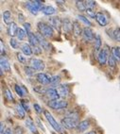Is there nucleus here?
I'll list each match as a JSON object with an SVG mask.
<instances>
[{
  "label": "nucleus",
  "instance_id": "nucleus-13",
  "mask_svg": "<svg viewBox=\"0 0 120 134\" xmlns=\"http://www.w3.org/2000/svg\"><path fill=\"white\" fill-rule=\"evenodd\" d=\"M46 96H47L50 100H57V99H60V97H61L59 93H58V91L55 88H48Z\"/></svg>",
  "mask_w": 120,
  "mask_h": 134
},
{
  "label": "nucleus",
  "instance_id": "nucleus-36",
  "mask_svg": "<svg viewBox=\"0 0 120 134\" xmlns=\"http://www.w3.org/2000/svg\"><path fill=\"white\" fill-rule=\"evenodd\" d=\"M108 64L112 68H114L115 65H116V60H115V58L112 54H110V56L108 58Z\"/></svg>",
  "mask_w": 120,
  "mask_h": 134
},
{
  "label": "nucleus",
  "instance_id": "nucleus-17",
  "mask_svg": "<svg viewBox=\"0 0 120 134\" xmlns=\"http://www.w3.org/2000/svg\"><path fill=\"white\" fill-rule=\"evenodd\" d=\"M62 26H63V29L64 32L69 33L70 31H73V23H71V21L69 19H67V18L63 20Z\"/></svg>",
  "mask_w": 120,
  "mask_h": 134
},
{
  "label": "nucleus",
  "instance_id": "nucleus-30",
  "mask_svg": "<svg viewBox=\"0 0 120 134\" xmlns=\"http://www.w3.org/2000/svg\"><path fill=\"white\" fill-rule=\"evenodd\" d=\"M112 55L115 58L116 60H120V47L119 46H115L112 49Z\"/></svg>",
  "mask_w": 120,
  "mask_h": 134
},
{
  "label": "nucleus",
  "instance_id": "nucleus-25",
  "mask_svg": "<svg viewBox=\"0 0 120 134\" xmlns=\"http://www.w3.org/2000/svg\"><path fill=\"white\" fill-rule=\"evenodd\" d=\"M2 18H3V21H4V23L9 26V25L12 23V14H10V10H5V12H3Z\"/></svg>",
  "mask_w": 120,
  "mask_h": 134
},
{
  "label": "nucleus",
  "instance_id": "nucleus-1",
  "mask_svg": "<svg viewBox=\"0 0 120 134\" xmlns=\"http://www.w3.org/2000/svg\"><path fill=\"white\" fill-rule=\"evenodd\" d=\"M39 32L43 35L45 38H51L54 35V29L49 24H46L45 22H39L37 24Z\"/></svg>",
  "mask_w": 120,
  "mask_h": 134
},
{
  "label": "nucleus",
  "instance_id": "nucleus-3",
  "mask_svg": "<svg viewBox=\"0 0 120 134\" xmlns=\"http://www.w3.org/2000/svg\"><path fill=\"white\" fill-rule=\"evenodd\" d=\"M43 115H45V117H46V120L48 121L49 125H50L53 129H55L56 131L62 132V127H61V125L58 124V122L54 119V117L52 116V114H51L48 110H43Z\"/></svg>",
  "mask_w": 120,
  "mask_h": 134
},
{
  "label": "nucleus",
  "instance_id": "nucleus-8",
  "mask_svg": "<svg viewBox=\"0 0 120 134\" xmlns=\"http://www.w3.org/2000/svg\"><path fill=\"white\" fill-rule=\"evenodd\" d=\"M82 37L86 42H93L96 38V35L94 34V31L90 27H85L82 30Z\"/></svg>",
  "mask_w": 120,
  "mask_h": 134
},
{
  "label": "nucleus",
  "instance_id": "nucleus-42",
  "mask_svg": "<svg viewBox=\"0 0 120 134\" xmlns=\"http://www.w3.org/2000/svg\"><path fill=\"white\" fill-rule=\"evenodd\" d=\"M21 105L22 107L25 109V110H29V101L26 99H21Z\"/></svg>",
  "mask_w": 120,
  "mask_h": 134
},
{
  "label": "nucleus",
  "instance_id": "nucleus-5",
  "mask_svg": "<svg viewBox=\"0 0 120 134\" xmlns=\"http://www.w3.org/2000/svg\"><path fill=\"white\" fill-rule=\"evenodd\" d=\"M67 102L64 100H61V99H57V100H49L47 103V106L49 108L53 109V110H63L67 107Z\"/></svg>",
  "mask_w": 120,
  "mask_h": 134
},
{
  "label": "nucleus",
  "instance_id": "nucleus-10",
  "mask_svg": "<svg viewBox=\"0 0 120 134\" xmlns=\"http://www.w3.org/2000/svg\"><path fill=\"white\" fill-rule=\"evenodd\" d=\"M36 36L37 38H38V41H39V44H40V46H41L43 49H46V50H49V47H50V44H49V43H48L47 41L46 40V38L42 35L40 32H37Z\"/></svg>",
  "mask_w": 120,
  "mask_h": 134
},
{
  "label": "nucleus",
  "instance_id": "nucleus-27",
  "mask_svg": "<svg viewBox=\"0 0 120 134\" xmlns=\"http://www.w3.org/2000/svg\"><path fill=\"white\" fill-rule=\"evenodd\" d=\"M101 44H102V42H101V38L99 34L96 35V38H95V50L96 51H100L101 49Z\"/></svg>",
  "mask_w": 120,
  "mask_h": 134
},
{
  "label": "nucleus",
  "instance_id": "nucleus-7",
  "mask_svg": "<svg viewBox=\"0 0 120 134\" xmlns=\"http://www.w3.org/2000/svg\"><path fill=\"white\" fill-rule=\"evenodd\" d=\"M109 51L106 47L102 48L97 54V62L100 65L106 64V62H108V58H109Z\"/></svg>",
  "mask_w": 120,
  "mask_h": 134
},
{
  "label": "nucleus",
  "instance_id": "nucleus-47",
  "mask_svg": "<svg viewBox=\"0 0 120 134\" xmlns=\"http://www.w3.org/2000/svg\"><path fill=\"white\" fill-rule=\"evenodd\" d=\"M0 46H1V49H0V52H1V57H3V54H4V51H5V47H4V44H3L2 40L0 41Z\"/></svg>",
  "mask_w": 120,
  "mask_h": 134
},
{
  "label": "nucleus",
  "instance_id": "nucleus-35",
  "mask_svg": "<svg viewBox=\"0 0 120 134\" xmlns=\"http://www.w3.org/2000/svg\"><path fill=\"white\" fill-rule=\"evenodd\" d=\"M77 18L79 20L80 22H82L84 25H86L87 26H92V23L90 21H89V19H87L86 17L83 16V15H78Z\"/></svg>",
  "mask_w": 120,
  "mask_h": 134
},
{
  "label": "nucleus",
  "instance_id": "nucleus-6",
  "mask_svg": "<svg viewBox=\"0 0 120 134\" xmlns=\"http://www.w3.org/2000/svg\"><path fill=\"white\" fill-rule=\"evenodd\" d=\"M29 66H31L32 68L36 70V71H43L45 69V62H43L42 60L40 59H36V58H32L29 60Z\"/></svg>",
  "mask_w": 120,
  "mask_h": 134
},
{
  "label": "nucleus",
  "instance_id": "nucleus-29",
  "mask_svg": "<svg viewBox=\"0 0 120 134\" xmlns=\"http://www.w3.org/2000/svg\"><path fill=\"white\" fill-rule=\"evenodd\" d=\"M60 82H61V77L60 76H53V77H51L50 79V84L52 85V86H59L60 85Z\"/></svg>",
  "mask_w": 120,
  "mask_h": 134
},
{
  "label": "nucleus",
  "instance_id": "nucleus-16",
  "mask_svg": "<svg viewBox=\"0 0 120 134\" xmlns=\"http://www.w3.org/2000/svg\"><path fill=\"white\" fill-rule=\"evenodd\" d=\"M56 90L58 91L61 97H66L69 94V89L66 85H59L57 86Z\"/></svg>",
  "mask_w": 120,
  "mask_h": 134
},
{
  "label": "nucleus",
  "instance_id": "nucleus-41",
  "mask_svg": "<svg viewBox=\"0 0 120 134\" xmlns=\"http://www.w3.org/2000/svg\"><path fill=\"white\" fill-rule=\"evenodd\" d=\"M32 51H33V53L35 55H41L42 52H43V48L40 46H34V47H32Z\"/></svg>",
  "mask_w": 120,
  "mask_h": 134
},
{
  "label": "nucleus",
  "instance_id": "nucleus-51",
  "mask_svg": "<svg viewBox=\"0 0 120 134\" xmlns=\"http://www.w3.org/2000/svg\"><path fill=\"white\" fill-rule=\"evenodd\" d=\"M85 134H96L95 131H90V132H87V133H85Z\"/></svg>",
  "mask_w": 120,
  "mask_h": 134
},
{
  "label": "nucleus",
  "instance_id": "nucleus-45",
  "mask_svg": "<svg viewBox=\"0 0 120 134\" xmlns=\"http://www.w3.org/2000/svg\"><path fill=\"white\" fill-rule=\"evenodd\" d=\"M33 107H34V110H35V111H36L37 113H42V111H43V109H42V107L39 105V104L35 103L33 105Z\"/></svg>",
  "mask_w": 120,
  "mask_h": 134
},
{
  "label": "nucleus",
  "instance_id": "nucleus-12",
  "mask_svg": "<svg viewBox=\"0 0 120 134\" xmlns=\"http://www.w3.org/2000/svg\"><path fill=\"white\" fill-rule=\"evenodd\" d=\"M18 26H17L16 23H14V22H12L9 26H7V33L8 35H10L12 38H13L14 36H16L17 34V31H18Z\"/></svg>",
  "mask_w": 120,
  "mask_h": 134
},
{
  "label": "nucleus",
  "instance_id": "nucleus-37",
  "mask_svg": "<svg viewBox=\"0 0 120 134\" xmlns=\"http://www.w3.org/2000/svg\"><path fill=\"white\" fill-rule=\"evenodd\" d=\"M84 4H85V7L86 9H94L96 5V1H93V0H87V1H84Z\"/></svg>",
  "mask_w": 120,
  "mask_h": 134
},
{
  "label": "nucleus",
  "instance_id": "nucleus-14",
  "mask_svg": "<svg viewBox=\"0 0 120 134\" xmlns=\"http://www.w3.org/2000/svg\"><path fill=\"white\" fill-rule=\"evenodd\" d=\"M0 63H1L0 67H1V76H2L3 71L9 72L10 70V62H9V60H8L7 59H5L4 57L0 58Z\"/></svg>",
  "mask_w": 120,
  "mask_h": 134
},
{
  "label": "nucleus",
  "instance_id": "nucleus-48",
  "mask_svg": "<svg viewBox=\"0 0 120 134\" xmlns=\"http://www.w3.org/2000/svg\"><path fill=\"white\" fill-rule=\"evenodd\" d=\"M23 133V129H21V127H17L16 129H15V134H22Z\"/></svg>",
  "mask_w": 120,
  "mask_h": 134
},
{
  "label": "nucleus",
  "instance_id": "nucleus-40",
  "mask_svg": "<svg viewBox=\"0 0 120 134\" xmlns=\"http://www.w3.org/2000/svg\"><path fill=\"white\" fill-rule=\"evenodd\" d=\"M16 56H17V60H19V62H21V63H25V62H26V57H25V55L23 54V53L18 52L16 54Z\"/></svg>",
  "mask_w": 120,
  "mask_h": 134
},
{
  "label": "nucleus",
  "instance_id": "nucleus-28",
  "mask_svg": "<svg viewBox=\"0 0 120 134\" xmlns=\"http://www.w3.org/2000/svg\"><path fill=\"white\" fill-rule=\"evenodd\" d=\"M14 90H15V92H16V93L19 96H25V93H26V89H25L24 87H22V86H20V85H18V84H15V85H14Z\"/></svg>",
  "mask_w": 120,
  "mask_h": 134
},
{
  "label": "nucleus",
  "instance_id": "nucleus-4",
  "mask_svg": "<svg viewBox=\"0 0 120 134\" xmlns=\"http://www.w3.org/2000/svg\"><path fill=\"white\" fill-rule=\"evenodd\" d=\"M61 123H62L63 127H65V129H77L78 125L79 124L78 119H73V118H68V117L63 118L62 121H61Z\"/></svg>",
  "mask_w": 120,
  "mask_h": 134
},
{
  "label": "nucleus",
  "instance_id": "nucleus-24",
  "mask_svg": "<svg viewBox=\"0 0 120 134\" xmlns=\"http://www.w3.org/2000/svg\"><path fill=\"white\" fill-rule=\"evenodd\" d=\"M15 111H16L17 115L19 116V118H21V119L25 118L26 110H25V109L22 107L21 104H16V105H15Z\"/></svg>",
  "mask_w": 120,
  "mask_h": 134
},
{
  "label": "nucleus",
  "instance_id": "nucleus-43",
  "mask_svg": "<svg viewBox=\"0 0 120 134\" xmlns=\"http://www.w3.org/2000/svg\"><path fill=\"white\" fill-rule=\"evenodd\" d=\"M85 12L87 13V15H88V16H90L91 18H95V19H96V13L94 12V10H92V9H87Z\"/></svg>",
  "mask_w": 120,
  "mask_h": 134
},
{
  "label": "nucleus",
  "instance_id": "nucleus-15",
  "mask_svg": "<svg viewBox=\"0 0 120 134\" xmlns=\"http://www.w3.org/2000/svg\"><path fill=\"white\" fill-rule=\"evenodd\" d=\"M62 24H63V21H62L59 17H50V18H49V25H50L51 26H54L58 30L61 29Z\"/></svg>",
  "mask_w": 120,
  "mask_h": 134
},
{
  "label": "nucleus",
  "instance_id": "nucleus-32",
  "mask_svg": "<svg viewBox=\"0 0 120 134\" xmlns=\"http://www.w3.org/2000/svg\"><path fill=\"white\" fill-rule=\"evenodd\" d=\"M112 38L120 43V27H116L113 29V33H112Z\"/></svg>",
  "mask_w": 120,
  "mask_h": 134
},
{
  "label": "nucleus",
  "instance_id": "nucleus-11",
  "mask_svg": "<svg viewBox=\"0 0 120 134\" xmlns=\"http://www.w3.org/2000/svg\"><path fill=\"white\" fill-rule=\"evenodd\" d=\"M96 21L101 26H105L108 25V18L103 12H96Z\"/></svg>",
  "mask_w": 120,
  "mask_h": 134
},
{
  "label": "nucleus",
  "instance_id": "nucleus-33",
  "mask_svg": "<svg viewBox=\"0 0 120 134\" xmlns=\"http://www.w3.org/2000/svg\"><path fill=\"white\" fill-rule=\"evenodd\" d=\"M76 7L79 12H86V7L84 4V1H76Z\"/></svg>",
  "mask_w": 120,
  "mask_h": 134
},
{
  "label": "nucleus",
  "instance_id": "nucleus-49",
  "mask_svg": "<svg viewBox=\"0 0 120 134\" xmlns=\"http://www.w3.org/2000/svg\"><path fill=\"white\" fill-rule=\"evenodd\" d=\"M5 134H13V131L12 130L10 127H8V129L5 130Z\"/></svg>",
  "mask_w": 120,
  "mask_h": 134
},
{
  "label": "nucleus",
  "instance_id": "nucleus-26",
  "mask_svg": "<svg viewBox=\"0 0 120 134\" xmlns=\"http://www.w3.org/2000/svg\"><path fill=\"white\" fill-rule=\"evenodd\" d=\"M26 36H28V33L25 31V29L19 27V29H18V31H17V34H16L17 40H18V41H22V40H24V39L26 38Z\"/></svg>",
  "mask_w": 120,
  "mask_h": 134
},
{
  "label": "nucleus",
  "instance_id": "nucleus-20",
  "mask_svg": "<svg viewBox=\"0 0 120 134\" xmlns=\"http://www.w3.org/2000/svg\"><path fill=\"white\" fill-rule=\"evenodd\" d=\"M82 30L80 25L77 21L73 22V34L75 37H79V35H82Z\"/></svg>",
  "mask_w": 120,
  "mask_h": 134
},
{
  "label": "nucleus",
  "instance_id": "nucleus-21",
  "mask_svg": "<svg viewBox=\"0 0 120 134\" xmlns=\"http://www.w3.org/2000/svg\"><path fill=\"white\" fill-rule=\"evenodd\" d=\"M28 39H29V44H30L32 47L39 46V41H38V38H37V36H36V34L30 32L29 34H28Z\"/></svg>",
  "mask_w": 120,
  "mask_h": 134
},
{
  "label": "nucleus",
  "instance_id": "nucleus-22",
  "mask_svg": "<svg viewBox=\"0 0 120 134\" xmlns=\"http://www.w3.org/2000/svg\"><path fill=\"white\" fill-rule=\"evenodd\" d=\"M42 12H43L45 15L51 16V15L56 13V9L54 7H52V6H43V7L42 8Z\"/></svg>",
  "mask_w": 120,
  "mask_h": 134
},
{
  "label": "nucleus",
  "instance_id": "nucleus-39",
  "mask_svg": "<svg viewBox=\"0 0 120 134\" xmlns=\"http://www.w3.org/2000/svg\"><path fill=\"white\" fill-rule=\"evenodd\" d=\"M4 96H5V97L7 98L8 100L10 101H13V96H12V93L9 90V89H5V91H4Z\"/></svg>",
  "mask_w": 120,
  "mask_h": 134
},
{
  "label": "nucleus",
  "instance_id": "nucleus-44",
  "mask_svg": "<svg viewBox=\"0 0 120 134\" xmlns=\"http://www.w3.org/2000/svg\"><path fill=\"white\" fill-rule=\"evenodd\" d=\"M23 26H24V29L25 31H26V33L29 34L30 32H31V26H30V24L29 23H25V24H23Z\"/></svg>",
  "mask_w": 120,
  "mask_h": 134
},
{
  "label": "nucleus",
  "instance_id": "nucleus-23",
  "mask_svg": "<svg viewBox=\"0 0 120 134\" xmlns=\"http://www.w3.org/2000/svg\"><path fill=\"white\" fill-rule=\"evenodd\" d=\"M21 50H22V53H23L25 56H30V55H32V53H33L32 47H30V46L28 44V43H22Z\"/></svg>",
  "mask_w": 120,
  "mask_h": 134
},
{
  "label": "nucleus",
  "instance_id": "nucleus-19",
  "mask_svg": "<svg viewBox=\"0 0 120 134\" xmlns=\"http://www.w3.org/2000/svg\"><path fill=\"white\" fill-rule=\"evenodd\" d=\"M89 127H90V123H89V121L83 120V121H81V122H79V124L78 125L77 130H78V132H84L89 129Z\"/></svg>",
  "mask_w": 120,
  "mask_h": 134
},
{
  "label": "nucleus",
  "instance_id": "nucleus-31",
  "mask_svg": "<svg viewBox=\"0 0 120 134\" xmlns=\"http://www.w3.org/2000/svg\"><path fill=\"white\" fill-rule=\"evenodd\" d=\"M24 70L26 76H29V77L34 76V75L36 74V70L34 69V68H32L31 66H25Z\"/></svg>",
  "mask_w": 120,
  "mask_h": 134
},
{
  "label": "nucleus",
  "instance_id": "nucleus-34",
  "mask_svg": "<svg viewBox=\"0 0 120 134\" xmlns=\"http://www.w3.org/2000/svg\"><path fill=\"white\" fill-rule=\"evenodd\" d=\"M33 90H34V92H36V93H41V94H46V92H47V89L43 86H35V87H33Z\"/></svg>",
  "mask_w": 120,
  "mask_h": 134
},
{
  "label": "nucleus",
  "instance_id": "nucleus-18",
  "mask_svg": "<svg viewBox=\"0 0 120 134\" xmlns=\"http://www.w3.org/2000/svg\"><path fill=\"white\" fill-rule=\"evenodd\" d=\"M25 124H26V127H28V129H29L32 133L37 134L38 130H37L36 125H35V123H34L30 118H26V119L25 120Z\"/></svg>",
  "mask_w": 120,
  "mask_h": 134
},
{
  "label": "nucleus",
  "instance_id": "nucleus-9",
  "mask_svg": "<svg viewBox=\"0 0 120 134\" xmlns=\"http://www.w3.org/2000/svg\"><path fill=\"white\" fill-rule=\"evenodd\" d=\"M37 81L39 82L42 85H47V84H50V79L51 77H48L47 75L43 74V73H39L36 76Z\"/></svg>",
  "mask_w": 120,
  "mask_h": 134
},
{
  "label": "nucleus",
  "instance_id": "nucleus-2",
  "mask_svg": "<svg viewBox=\"0 0 120 134\" xmlns=\"http://www.w3.org/2000/svg\"><path fill=\"white\" fill-rule=\"evenodd\" d=\"M26 7L28 10L30 12L31 14L36 15L40 10H42V8L43 7V3L39 0H34V1H26Z\"/></svg>",
  "mask_w": 120,
  "mask_h": 134
},
{
  "label": "nucleus",
  "instance_id": "nucleus-38",
  "mask_svg": "<svg viewBox=\"0 0 120 134\" xmlns=\"http://www.w3.org/2000/svg\"><path fill=\"white\" fill-rule=\"evenodd\" d=\"M10 46H12V48H14V49H17V48L20 46V43L19 42H18V40L15 38H12L10 40Z\"/></svg>",
  "mask_w": 120,
  "mask_h": 134
},
{
  "label": "nucleus",
  "instance_id": "nucleus-46",
  "mask_svg": "<svg viewBox=\"0 0 120 134\" xmlns=\"http://www.w3.org/2000/svg\"><path fill=\"white\" fill-rule=\"evenodd\" d=\"M18 21H19L20 23L25 24V16L22 14V13H19V14H18Z\"/></svg>",
  "mask_w": 120,
  "mask_h": 134
},
{
  "label": "nucleus",
  "instance_id": "nucleus-50",
  "mask_svg": "<svg viewBox=\"0 0 120 134\" xmlns=\"http://www.w3.org/2000/svg\"><path fill=\"white\" fill-rule=\"evenodd\" d=\"M37 123L39 124V127H41V129H43V124L41 123V121H40V119H39V118L37 119Z\"/></svg>",
  "mask_w": 120,
  "mask_h": 134
}]
</instances>
